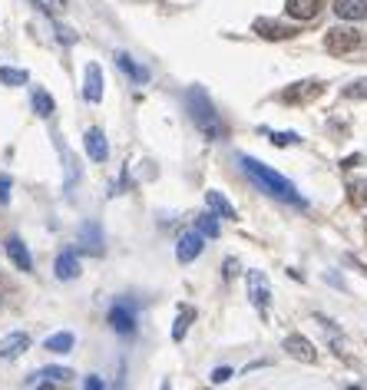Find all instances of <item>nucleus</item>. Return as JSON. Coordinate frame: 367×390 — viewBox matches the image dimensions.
Returning a JSON list of instances; mask_svg holds the SVG:
<instances>
[{"label": "nucleus", "mask_w": 367, "mask_h": 390, "mask_svg": "<svg viewBox=\"0 0 367 390\" xmlns=\"http://www.w3.org/2000/svg\"><path fill=\"white\" fill-rule=\"evenodd\" d=\"M239 162H242V172L251 179V185H258L265 195H271V199L278 202H291V205H298V209H305L308 202L298 195V189L291 185L285 175H278V172L271 169V166H265V162L251 159V156H239Z\"/></svg>", "instance_id": "nucleus-1"}, {"label": "nucleus", "mask_w": 367, "mask_h": 390, "mask_svg": "<svg viewBox=\"0 0 367 390\" xmlns=\"http://www.w3.org/2000/svg\"><path fill=\"white\" fill-rule=\"evenodd\" d=\"M185 106H189V113H192V123L199 126V133L209 136V139H222L225 136V126L222 119H219V113H215L212 99L199 90V86H192L189 93H185Z\"/></svg>", "instance_id": "nucleus-2"}, {"label": "nucleus", "mask_w": 367, "mask_h": 390, "mask_svg": "<svg viewBox=\"0 0 367 390\" xmlns=\"http://www.w3.org/2000/svg\"><path fill=\"white\" fill-rule=\"evenodd\" d=\"M361 30L354 27H334L328 30V37H324V50L328 53H334V57H344V53H351V50L361 47Z\"/></svg>", "instance_id": "nucleus-3"}, {"label": "nucleus", "mask_w": 367, "mask_h": 390, "mask_svg": "<svg viewBox=\"0 0 367 390\" xmlns=\"http://www.w3.org/2000/svg\"><path fill=\"white\" fill-rule=\"evenodd\" d=\"M106 321L116 334H126V337H129V334H136V308L129 305V301H116V305L109 308Z\"/></svg>", "instance_id": "nucleus-4"}, {"label": "nucleus", "mask_w": 367, "mask_h": 390, "mask_svg": "<svg viewBox=\"0 0 367 390\" xmlns=\"http://www.w3.org/2000/svg\"><path fill=\"white\" fill-rule=\"evenodd\" d=\"M248 298H251V305L258 308L261 314L268 311L271 285H268V275H265V271H248Z\"/></svg>", "instance_id": "nucleus-5"}, {"label": "nucleus", "mask_w": 367, "mask_h": 390, "mask_svg": "<svg viewBox=\"0 0 367 390\" xmlns=\"http://www.w3.org/2000/svg\"><path fill=\"white\" fill-rule=\"evenodd\" d=\"M314 96H321L318 80H301V83H291L288 90H281L278 99L281 103H308V99H314Z\"/></svg>", "instance_id": "nucleus-6"}, {"label": "nucleus", "mask_w": 367, "mask_h": 390, "mask_svg": "<svg viewBox=\"0 0 367 390\" xmlns=\"http://www.w3.org/2000/svg\"><path fill=\"white\" fill-rule=\"evenodd\" d=\"M205 248V235L199 229L195 232H185L182 238H179V245H175V258L182 261V265H189V261H195V258L202 255Z\"/></svg>", "instance_id": "nucleus-7"}, {"label": "nucleus", "mask_w": 367, "mask_h": 390, "mask_svg": "<svg viewBox=\"0 0 367 390\" xmlns=\"http://www.w3.org/2000/svg\"><path fill=\"white\" fill-rule=\"evenodd\" d=\"M251 30L258 33V37L265 40H291L298 30L295 27H285V23H278V20H271V17H258L255 23H251Z\"/></svg>", "instance_id": "nucleus-8"}, {"label": "nucleus", "mask_w": 367, "mask_h": 390, "mask_svg": "<svg viewBox=\"0 0 367 390\" xmlns=\"http://www.w3.org/2000/svg\"><path fill=\"white\" fill-rule=\"evenodd\" d=\"M285 351H288L295 361H301V364H314V361H318L314 344H311L308 337H301V334H288V337H285Z\"/></svg>", "instance_id": "nucleus-9"}, {"label": "nucleus", "mask_w": 367, "mask_h": 390, "mask_svg": "<svg viewBox=\"0 0 367 390\" xmlns=\"http://www.w3.org/2000/svg\"><path fill=\"white\" fill-rule=\"evenodd\" d=\"M80 248L87 255H103V232H99L97 222H83L80 229Z\"/></svg>", "instance_id": "nucleus-10"}, {"label": "nucleus", "mask_w": 367, "mask_h": 390, "mask_svg": "<svg viewBox=\"0 0 367 390\" xmlns=\"http://www.w3.org/2000/svg\"><path fill=\"white\" fill-rule=\"evenodd\" d=\"M83 146H87V153H89V159L93 162H106L109 159V143H106V136H103V129H87Z\"/></svg>", "instance_id": "nucleus-11"}, {"label": "nucleus", "mask_w": 367, "mask_h": 390, "mask_svg": "<svg viewBox=\"0 0 367 390\" xmlns=\"http://www.w3.org/2000/svg\"><path fill=\"white\" fill-rule=\"evenodd\" d=\"M27 347H30V337L23 331L7 334V337L0 341V361H13V357H20Z\"/></svg>", "instance_id": "nucleus-12"}, {"label": "nucleus", "mask_w": 367, "mask_h": 390, "mask_svg": "<svg viewBox=\"0 0 367 390\" xmlns=\"http://www.w3.org/2000/svg\"><path fill=\"white\" fill-rule=\"evenodd\" d=\"M83 96H87V103H99L103 99V70L97 63H89L87 67V77H83Z\"/></svg>", "instance_id": "nucleus-13"}, {"label": "nucleus", "mask_w": 367, "mask_h": 390, "mask_svg": "<svg viewBox=\"0 0 367 390\" xmlns=\"http://www.w3.org/2000/svg\"><path fill=\"white\" fill-rule=\"evenodd\" d=\"M7 255H10V261L17 265V271H33V258H30L27 245H23L17 235L7 238Z\"/></svg>", "instance_id": "nucleus-14"}, {"label": "nucleus", "mask_w": 367, "mask_h": 390, "mask_svg": "<svg viewBox=\"0 0 367 390\" xmlns=\"http://www.w3.org/2000/svg\"><path fill=\"white\" fill-rule=\"evenodd\" d=\"M53 271H57L60 281H73V278H80V258H77V251H73V248H70V251H63V255L57 258Z\"/></svg>", "instance_id": "nucleus-15"}, {"label": "nucleus", "mask_w": 367, "mask_h": 390, "mask_svg": "<svg viewBox=\"0 0 367 390\" xmlns=\"http://www.w3.org/2000/svg\"><path fill=\"white\" fill-rule=\"evenodd\" d=\"M334 13L338 20H364L367 17V0H334Z\"/></svg>", "instance_id": "nucleus-16"}, {"label": "nucleus", "mask_w": 367, "mask_h": 390, "mask_svg": "<svg viewBox=\"0 0 367 390\" xmlns=\"http://www.w3.org/2000/svg\"><path fill=\"white\" fill-rule=\"evenodd\" d=\"M285 10H288V17H295V20H314L321 13V0H288Z\"/></svg>", "instance_id": "nucleus-17"}, {"label": "nucleus", "mask_w": 367, "mask_h": 390, "mask_svg": "<svg viewBox=\"0 0 367 390\" xmlns=\"http://www.w3.org/2000/svg\"><path fill=\"white\" fill-rule=\"evenodd\" d=\"M116 67L123 70L129 80H136V83H146V80H149V73H146V70L139 67V63H136L129 53H116Z\"/></svg>", "instance_id": "nucleus-18"}, {"label": "nucleus", "mask_w": 367, "mask_h": 390, "mask_svg": "<svg viewBox=\"0 0 367 390\" xmlns=\"http://www.w3.org/2000/svg\"><path fill=\"white\" fill-rule=\"evenodd\" d=\"M205 202H209V209L212 212H219L222 219H235V205L229 199H225L222 192H215V189H209L205 192Z\"/></svg>", "instance_id": "nucleus-19"}, {"label": "nucleus", "mask_w": 367, "mask_h": 390, "mask_svg": "<svg viewBox=\"0 0 367 390\" xmlns=\"http://www.w3.org/2000/svg\"><path fill=\"white\" fill-rule=\"evenodd\" d=\"M43 347H47L50 354H70V351H73V334H70V331L53 334V337L43 341Z\"/></svg>", "instance_id": "nucleus-20"}, {"label": "nucleus", "mask_w": 367, "mask_h": 390, "mask_svg": "<svg viewBox=\"0 0 367 390\" xmlns=\"http://www.w3.org/2000/svg\"><path fill=\"white\" fill-rule=\"evenodd\" d=\"M348 202L354 209H364L367 205V179H351L348 182Z\"/></svg>", "instance_id": "nucleus-21"}, {"label": "nucleus", "mask_w": 367, "mask_h": 390, "mask_svg": "<svg viewBox=\"0 0 367 390\" xmlns=\"http://www.w3.org/2000/svg\"><path fill=\"white\" fill-rule=\"evenodd\" d=\"M33 109H37V116L50 119V116H53V109H57V103H53V96H50L47 90H33Z\"/></svg>", "instance_id": "nucleus-22"}, {"label": "nucleus", "mask_w": 367, "mask_h": 390, "mask_svg": "<svg viewBox=\"0 0 367 390\" xmlns=\"http://www.w3.org/2000/svg\"><path fill=\"white\" fill-rule=\"evenodd\" d=\"M192 318H195L192 308H182V311H179V318H175V324H172V341L175 344H179L185 334H189V324H192Z\"/></svg>", "instance_id": "nucleus-23"}, {"label": "nucleus", "mask_w": 367, "mask_h": 390, "mask_svg": "<svg viewBox=\"0 0 367 390\" xmlns=\"http://www.w3.org/2000/svg\"><path fill=\"white\" fill-rule=\"evenodd\" d=\"M70 377H73L70 367H40L30 381H70Z\"/></svg>", "instance_id": "nucleus-24"}, {"label": "nucleus", "mask_w": 367, "mask_h": 390, "mask_svg": "<svg viewBox=\"0 0 367 390\" xmlns=\"http://www.w3.org/2000/svg\"><path fill=\"white\" fill-rule=\"evenodd\" d=\"M195 229L209 238H219V219H215V212L209 209L205 215H199V219H195Z\"/></svg>", "instance_id": "nucleus-25"}, {"label": "nucleus", "mask_w": 367, "mask_h": 390, "mask_svg": "<svg viewBox=\"0 0 367 390\" xmlns=\"http://www.w3.org/2000/svg\"><path fill=\"white\" fill-rule=\"evenodd\" d=\"M0 83H4V86H23V83H27V70L0 67Z\"/></svg>", "instance_id": "nucleus-26"}, {"label": "nucleus", "mask_w": 367, "mask_h": 390, "mask_svg": "<svg viewBox=\"0 0 367 390\" xmlns=\"http://www.w3.org/2000/svg\"><path fill=\"white\" fill-rule=\"evenodd\" d=\"M344 96L348 99H367V80H354V83L344 86Z\"/></svg>", "instance_id": "nucleus-27"}, {"label": "nucleus", "mask_w": 367, "mask_h": 390, "mask_svg": "<svg viewBox=\"0 0 367 390\" xmlns=\"http://www.w3.org/2000/svg\"><path fill=\"white\" fill-rule=\"evenodd\" d=\"M268 136H271V143L275 146H295L301 139L298 133H268Z\"/></svg>", "instance_id": "nucleus-28"}, {"label": "nucleus", "mask_w": 367, "mask_h": 390, "mask_svg": "<svg viewBox=\"0 0 367 390\" xmlns=\"http://www.w3.org/2000/svg\"><path fill=\"white\" fill-rule=\"evenodd\" d=\"M10 202V175H0V205Z\"/></svg>", "instance_id": "nucleus-29"}, {"label": "nucleus", "mask_w": 367, "mask_h": 390, "mask_svg": "<svg viewBox=\"0 0 367 390\" xmlns=\"http://www.w3.org/2000/svg\"><path fill=\"white\" fill-rule=\"evenodd\" d=\"M229 377H232V367H215L212 371V384H225Z\"/></svg>", "instance_id": "nucleus-30"}, {"label": "nucleus", "mask_w": 367, "mask_h": 390, "mask_svg": "<svg viewBox=\"0 0 367 390\" xmlns=\"http://www.w3.org/2000/svg\"><path fill=\"white\" fill-rule=\"evenodd\" d=\"M83 390H103V377H97V374H89L87 384H83Z\"/></svg>", "instance_id": "nucleus-31"}, {"label": "nucleus", "mask_w": 367, "mask_h": 390, "mask_svg": "<svg viewBox=\"0 0 367 390\" xmlns=\"http://www.w3.org/2000/svg\"><path fill=\"white\" fill-rule=\"evenodd\" d=\"M232 275H239V261L229 258V261H225V278H232Z\"/></svg>", "instance_id": "nucleus-32"}, {"label": "nucleus", "mask_w": 367, "mask_h": 390, "mask_svg": "<svg viewBox=\"0 0 367 390\" xmlns=\"http://www.w3.org/2000/svg\"><path fill=\"white\" fill-rule=\"evenodd\" d=\"M358 162H361V156H351V159L341 162V169H351V166H358Z\"/></svg>", "instance_id": "nucleus-33"}, {"label": "nucleus", "mask_w": 367, "mask_h": 390, "mask_svg": "<svg viewBox=\"0 0 367 390\" xmlns=\"http://www.w3.org/2000/svg\"><path fill=\"white\" fill-rule=\"evenodd\" d=\"M37 390H53V381H47V384H40Z\"/></svg>", "instance_id": "nucleus-34"}, {"label": "nucleus", "mask_w": 367, "mask_h": 390, "mask_svg": "<svg viewBox=\"0 0 367 390\" xmlns=\"http://www.w3.org/2000/svg\"><path fill=\"white\" fill-rule=\"evenodd\" d=\"M348 390H361V387H348Z\"/></svg>", "instance_id": "nucleus-35"}]
</instances>
